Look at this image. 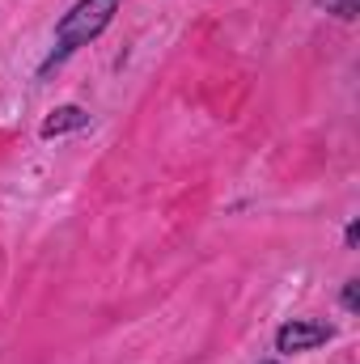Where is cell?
Listing matches in <instances>:
<instances>
[{"mask_svg": "<svg viewBox=\"0 0 360 364\" xmlns=\"http://www.w3.org/2000/svg\"><path fill=\"white\" fill-rule=\"evenodd\" d=\"M90 123V114L81 110V106H60L47 123H43V136H60V132H73V127H85Z\"/></svg>", "mask_w": 360, "mask_h": 364, "instance_id": "3", "label": "cell"}, {"mask_svg": "<svg viewBox=\"0 0 360 364\" xmlns=\"http://www.w3.org/2000/svg\"><path fill=\"white\" fill-rule=\"evenodd\" d=\"M356 301H360V284H356V279H348V288H344V305H348V309H356Z\"/></svg>", "mask_w": 360, "mask_h": 364, "instance_id": "4", "label": "cell"}, {"mask_svg": "<svg viewBox=\"0 0 360 364\" xmlns=\"http://www.w3.org/2000/svg\"><path fill=\"white\" fill-rule=\"evenodd\" d=\"M327 339H331V326H322V322H288V326L275 331V348H280L284 356L309 352V348H318V343H327Z\"/></svg>", "mask_w": 360, "mask_h": 364, "instance_id": "2", "label": "cell"}, {"mask_svg": "<svg viewBox=\"0 0 360 364\" xmlns=\"http://www.w3.org/2000/svg\"><path fill=\"white\" fill-rule=\"evenodd\" d=\"M268 364H275V360H268Z\"/></svg>", "mask_w": 360, "mask_h": 364, "instance_id": "5", "label": "cell"}, {"mask_svg": "<svg viewBox=\"0 0 360 364\" xmlns=\"http://www.w3.org/2000/svg\"><path fill=\"white\" fill-rule=\"evenodd\" d=\"M115 9H119V0H77L73 13H64V21H60V30H55V55L47 60V68L60 64L68 51L85 47L90 38H97V34L110 26Z\"/></svg>", "mask_w": 360, "mask_h": 364, "instance_id": "1", "label": "cell"}]
</instances>
